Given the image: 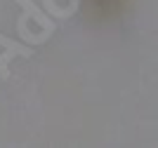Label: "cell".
Returning a JSON list of instances; mask_svg holds the SVG:
<instances>
[{"label":"cell","instance_id":"7a4b0ae2","mask_svg":"<svg viewBox=\"0 0 158 148\" xmlns=\"http://www.w3.org/2000/svg\"><path fill=\"white\" fill-rule=\"evenodd\" d=\"M17 5H19L21 10H24V12H26L28 17H31V19L40 26V31H45L47 35H52V33L57 31V24H54V19L45 12V10H43V7L35 5L33 0H17Z\"/></svg>","mask_w":158,"mask_h":148},{"label":"cell","instance_id":"6da1fadb","mask_svg":"<svg viewBox=\"0 0 158 148\" xmlns=\"http://www.w3.org/2000/svg\"><path fill=\"white\" fill-rule=\"evenodd\" d=\"M33 54H35L33 47L21 45L17 40H10L0 33V80H7V78H10V61H12V59H17V57L31 59Z\"/></svg>","mask_w":158,"mask_h":148}]
</instances>
